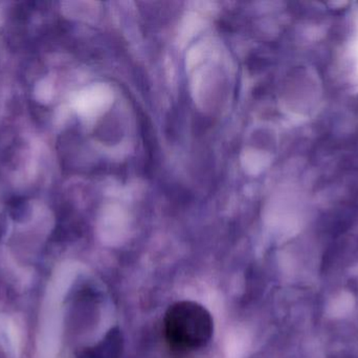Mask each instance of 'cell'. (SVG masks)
Listing matches in <instances>:
<instances>
[{"instance_id": "6da1fadb", "label": "cell", "mask_w": 358, "mask_h": 358, "mask_svg": "<svg viewBox=\"0 0 358 358\" xmlns=\"http://www.w3.org/2000/svg\"><path fill=\"white\" fill-rule=\"evenodd\" d=\"M165 336L178 351H193L206 346L213 336L214 324L210 312L189 301L176 303L166 312Z\"/></svg>"}]
</instances>
